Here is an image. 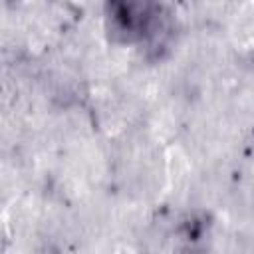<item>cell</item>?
I'll use <instances>...</instances> for the list:
<instances>
[{"label": "cell", "instance_id": "6da1fadb", "mask_svg": "<svg viewBox=\"0 0 254 254\" xmlns=\"http://www.w3.org/2000/svg\"><path fill=\"white\" fill-rule=\"evenodd\" d=\"M109 30L121 42H137L157 32L155 6L149 4H113L109 6Z\"/></svg>", "mask_w": 254, "mask_h": 254}]
</instances>
